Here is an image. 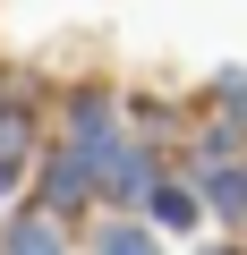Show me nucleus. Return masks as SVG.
Here are the masks:
<instances>
[{"label": "nucleus", "instance_id": "obj_3", "mask_svg": "<svg viewBox=\"0 0 247 255\" xmlns=\"http://www.w3.org/2000/svg\"><path fill=\"white\" fill-rule=\"evenodd\" d=\"M9 255H68V247H60V230L34 213V221H17V230H9Z\"/></svg>", "mask_w": 247, "mask_h": 255}, {"label": "nucleus", "instance_id": "obj_2", "mask_svg": "<svg viewBox=\"0 0 247 255\" xmlns=\"http://www.w3.org/2000/svg\"><path fill=\"white\" fill-rule=\"evenodd\" d=\"M145 213H154L162 230H196V213H205V204H196L188 187H162V179H154V187H145Z\"/></svg>", "mask_w": 247, "mask_h": 255}, {"label": "nucleus", "instance_id": "obj_1", "mask_svg": "<svg viewBox=\"0 0 247 255\" xmlns=\"http://www.w3.org/2000/svg\"><path fill=\"white\" fill-rule=\"evenodd\" d=\"M26 145H34V119H26V102H0V196L26 179Z\"/></svg>", "mask_w": 247, "mask_h": 255}, {"label": "nucleus", "instance_id": "obj_4", "mask_svg": "<svg viewBox=\"0 0 247 255\" xmlns=\"http://www.w3.org/2000/svg\"><path fill=\"white\" fill-rule=\"evenodd\" d=\"M102 255H154V238H145V230H111V238H102Z\"/></svg>", "mask_w": 247, "mask_h": 255}]
</instances>
